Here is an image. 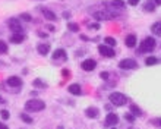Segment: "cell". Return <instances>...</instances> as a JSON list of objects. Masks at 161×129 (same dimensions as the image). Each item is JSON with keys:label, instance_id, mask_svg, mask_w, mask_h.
Listing matches in <instances>:
<instances>
[{"label": "cell", "instance_id": "obj_1", "mask_svg": "<svg viewBox=\"0 0 161 129\" xmlns=\"http://www.w3.org/2000/svg\"><path fill=\"white\" fill-rule=\"evenodd\" d=\"M44 109H46V103L43 100H28L25 103L27 111H41Z\"/></svg>", "mask_w": 161, "mask_h": 129}, {"label": "cell", "instance_id": "obj_2", "mask_svg": "<svg viewBox=\"0 0 161 129\" xmlns=\"http://www.w3.org/2000/svg\"><path fill=\"white\" fill-rule=\"evenodd\" d=\"M108 100H110V103H111L113 106H117V107L124 106V104L127 103L126 95H124V94H122V92H111V94H110V97H108Z\"/></svg>", "mask_w": 161, "mask_h": 129}, {"label": "cell", "instance_id": "obj_3", "mask_svg": "<svg viewBox=\"0 0 161 129\" xmlns=\"http://www.w3.org/2000/svg\"><path fill=\"white\" fill-rule=\"evenodd\" d=\"M155 38L152 37H146L143 38V41L141 43V47H139V53H148V51H152L155 49Z\"/></svg>", "mask_w": 161, "mask_h": 129}, {"label": "cell", "instance_id": "obj_4", "mask_svg": "<svg viewBox=\"0 0 161 129\" xmlns=\"http://www.w3.org/2000/svg\"><path fill=\"white\" fill-rule=\"evenodd\" d=\"M8 25H9V28L13 31V32H22V25H21V21H19V18H11L9 21H8Z\"/></svg>", "mask_w": 161, "mask_h": 129}, {"label": "cell", "instance_id": "obj_5", "mask_svg": "<svg viewBox=\"0 0 161 129\" xmlns=\"http://www.w3.org/2000/svg\"><path fill=\"white\" fill-rule=\"evenodd\" d=\"M119 68L120 69H136L138 68V63L133 59H123V60H120Z\"/></svg>", "mask_w": 161, "mask_h": 129}, {"label": "cell", "instance_id": "obj_6", "mask_svg": "<svg viewBox=\"0 0 161 129\" xmlns=\"http://www.w3.org/2000/svg\"><path fill=\"white\" fill-rule=\"evenodd\" d=\"M98 51H100V54L101 56H104V57H114L116 56V53H114V50L110 47V46H98Z\"/></svg>", "mask_w": 161, "mask_h": 129}, {"label": "cell", "instance_id": "obj_7", "mask_svg": "<svg viewBox=\"0 0 161 129\" xmlns=\"http://www.w3.org/2000/svg\"><path fill=\"white\" fill-rule=\"evenodd\" d=\"M81 68H82L84 70H86V72H91V70H94V69L97 68V62H95L94 59H85V60L81 63Z\"/></svg>", "mask_w": 161, "mask_h": 129}, {"label": "cell", "instance_id": "obj_8", "mask_svg": "<svg viewBox=\"0 0 161 129\" xmlns=\"http://www.w3.org/2000/svg\"><path fill=\"white\" fill-rule=\"evenodd\" d=\"M119 123V116L116 113H108L105 117V125L107 126H116Z\"/></svg>", "mask_w": 161, "mask_h": 129}, {"label": "cell", "instance_id": "obj_9", "mask_svg": "<svg viewBox=\"0 0 161 129\" xmlns=\"http://www.w3.org/2000/svg\"><path fill=\"white\" fill-rule=\"evenodd\" d=\"M136 43H138V40H136V35H135V34H129V35L124 38V44H126L129 49L136 47Z\"/></svg>", "mask_w": 161, "mask_h": 129}, {"label": "cell", "instance_id": "obj_10", "mask_svg": "<svg viewBox=\"0 0 161 129\" xmlns=\"http://www.w3.org/2000/svg\"><path fill=\"white\" fill-rule=\"evenodd\" d=\"M8 85L9 87H13V88H19L22 85V79L19 76H11L8 79Z\"/></svg>", "mask_w": 161, "mask_h": 129}, {"label": "cell", "instance_id": "obj_11", "mask_svg": "<svg viewBox=\"0 0 161 129\" xmlns=\"http://www.w3.org/2000/svg\"><path fill=\"white\" fill-rule=\"evenodd\" d=\"M24 40H25V35H24L22 32H13V34L11 35V41H12L13 44H21Z\"/></svg>", "mask_w": 161, "mask_h": 129}, {"label": "cell", "instance_id": "obj_12", "mask_svg": "<svg viewBox=\"0 0 161 129\" xmlns=\"http://www.w3.org/2000/svg\"><path fill=\"white\" fill-rule=\"evenodd\" d=\"M37 51L41 54V56H47L49 53H50V46L49 44H43V43H40L38 46H37Z\"/></svg>", "mask_w": 161, "mask_h": 129}, {"label": "cell", "instance_id": "obj_13", "mask_svg": "<svg viewBox=\"0 0 161 129\" xmlns=\"http://www.w3.org/2000/svg\"><path fill=\"white\" fill-rule=\"evenodd\" d=\"M41 13H43V16L47 19V21H56L57 18H56V13L53 12V11H50V9H41Z\"/></svg>", "mask_w": 161, "mask_h": 129}, {"label": "cell", "instance_id": "obj_14", "mask_svg": "<svg viewBox=\"0 0 161 129\" xmlns=\"http://www.w3.org/2000/svg\"><path fill=\"white\" fill-rule=\"evenodd\" d=\"M57 59H67V54H66V51L63 50V49H57V50H54V53H53V60H57Z\"/></svg>", "mask_w": 161, "mask_h": 129}, {"label": "cell", "instance_id": "obj_15", "mask_svg": "<svg viewBox=\"0 0 161 129\" xmlns=\"http://www.w3.org/2000/svg\"><path fill=\"white\" fill-rule=\"evenodd\" d=\"M67 91H69L70 94H73V95H79V94L82 92V88H81L79 84H72V85H69Z\"/></svg>", "mask_w": 161, "mask_h": 129}, {"label": "cell", "instance_id": "obj_16", "mask_svg": "<svg viewBox=\"0 0 161 129\" xmlns=\"http://www.w3.org/2000/svg\"><path fill=\"white\" fill-rule=\"evenodd\" d=\"M85 114H86L89 119H95V117L98 116V109H97V107H88V109L85 110Z\"/></svg>", "mask_w": 161, "mask_h": 129}, {"label": "cell", "instance_id": "obj_17", "mask_svg": "<svg viewBox=\"0 0 161 129\" xmlns=\"http://www.w3.org/2000/svg\"><path fill=\"white\" fill-rule=\"evenodd\" d=\"M151 31H152V34H155V35H161V21H158V22L152 24Z\"/></svg>", "mask_w": 161, "mask_h": 129}, {"label": "cell", "instance_id": "obj_18", "mask_svg": "<svg viewBox=\"0 0 161 129\" xmlns=\"http://www.w3.org/2000/svg\"><path fill=\"white\" fill-rule=\"evenodd\" d=\"M145 63H146V66H154V65L158 63V59L154 57V56H148V57L145 59Z\"/></svg>", "mask_w": 161, "mask_h": 129}, {"label": "cell", "instance_id": "obj_19", "mask_svg": "<svg viewBox=\"0 0 161 129\" xmlns=\"http://www.w3.org/2000/svg\"><path fill=\"white\" fill-rule=\"evenodd\" d=\"M130 113H132L133 116H138V117L142 116V111H141V109H139L136 104H132V106H130Z\"/></svg>", "mask_w": 161, "mask_h": 129}, {"label": "cell", "instance_id": "obj_20", "mask_svg": "<svg viewBox=\"0 0 161 129\" xmlns=\"http://www.w3.org/2000/svg\"><path fill=\"white\" fill-rule=\"evenodd\" d=\"M6 53H8V44L6 41L0 40V54H6Z\"/></svg>", "mask_w": 161, "mask_h": 129}, {"label": "cell", "instance_id": "obj_21", "mask_svg": "<svg viewBox=\"0 0 161 129\" xmlns=\"http://www.w3.org/2000/svg\"><path fill=\"white\" fill-rule=\"evenodd\" d=\"M111 6H113V8L122 9V8H124V2H123V0H113V2H111Z\"/></svg>", "mask_w": 161, "mask_h": 129}, {"label": "cell", "instance_id": "obj_22", "mask_svg": "<svg viewBox=\"0 0 161 129\" xmlns=\"http://www.w3.org/2000/svg\"><path fill=\"white\" fill-rule=\"evenodd\" d=\"M67 28H69L72 32H78V31H79V25H78L76 22H69V24H67Z\"/></svg>", "mask_w": 161, "mask_h": 129}, {"label": "cell", "instance_id": "obj_23", "mask_svg": "<svg viewBox=\"0 0 161 129\" xmlns=\"http://www.w3.org/2000/svg\"><path fill=\"white\" fill-rule=\"evenodd\" d=\"M145 11H148V12H154L155 11V5L151 2V0H148V2L145 3Z\"/></svg>", "mask_w": 161, "mask_h": 129}, {"label": "cell", "instance_id": "obj_24", "mask_svg": "<svg viewBox=\"0 0 161 129\" xmlns=\"http://www.w3.org/2000/svg\"><path fill=\"white\" fill-rule=\"evenodd\" d=\"M104 41H105V46H110V47H111V46H113V47L116 46V38H113V37H105Z\"/></svg>", "mask_w": 161, "mask_h": 129}, {"label": "cell", "instance_id": "obj_25", "mask_svg": "<svg viewBox=\"0 0 161 129\" xmlns=\"http://www.w3.org/2000/svg\"><path fill=\"white\" fill-rule=\"evenodd\" d=\"M32 85H34L35 88H44V87H46V84H44V82H43L41 79H38V78H37V79H34Z\"/></svg>", "mask_w": 161, "mask_h": 129}, {"label": "cell", "instance_id": "obj_26", "mask_svg": "<svg viewBox=\"0 0 161 129\" xmlns=\"http://www.w3.org/2000/svg\"><path fill=\"white\" fill-rule=\"evenodd\" d=\"M21 119H22L25 123H32V119H31V116H28L27 113H21Z\"/></svg>", "mask_w": 161, "mask_h": 129}, {"label": "cell", "instance_id": "obj_27", "mask_svg": "<svg viewBox=\"0 0 161 129\" xmlns=\"http://www.w3.org/2000/svg\"><path fill=\"white\" fill-rule=\"evenodd\" d=\"M0 116H2L3 120H8V119L11 117V113H9L8 110H2V111H0Z\"/></svg>", "mask_w": 161, "mask_h": 129}, {"label": "cell", "instance_id": "obj_28", "mask_svg": "<svg viewBox=\"0 0 161 129\" xmlns=\"http://www.w3.org/2000/svg\"><path fill=\"white\" fill-rule=\"evenodd\" d=\"M151 123H152L154 126H161V117H154V119H151Z\"/></svg>", "mask_w": 161, "mask_h": 129}, {"label": "cell", "instance_id": "obj_29", "mask_svg": "<svg viewBox=\"0 0 161 129\" xmlns=\"http://www.w3.org/2000/svg\"><path fill=\"white\" fill-rule=\"evenodd\" d=\"M19 18H21V19H24V21H27V22H30V21H31V19H32V18H31V15H30V13H22V15H21V16H19Z\"/></svg>", "mask_w": 161, "mask_h": 129}, {"label": "cell", "instance_id": "obj_30", "mask_svg": "<svg viewBox=\"0 0 161 129\" xmlns=\"http://www.w3.org/2000/svg\"><path fill=\"white\" fill-rule=\"evenodd\" d=\"M100 76H101V79H104V81H108V78H110V73H108V72H101V73H100Z\"/></svg>", "mask_w": 161, "mask_h": 129}, {"label": "cell", "instance_id": "obj_31", "mask_svg": "<svg viewBox=\"0 0 161 129\" xmlns=\"http://www.w3.org/2000/svg\"><path fill=\"white\" fill-rule=\"evenodd\" d=\"M124 119H126V120H129V122H133V120H135V116H133V114H130V113H127V114H124Z\"/></svg>", "mask_w": 161, "mask_h": 129}, {"label": "cell", "instance_id": "obj_32", "mask_svg": "<svg viewBox=\"0 0 161 129\" xmlns=\"http://www.w3.org/2000/svg\"><path fill=\"white\" fill-rule=\"evenodd\" d=\"M88 28H91V30H100V25L98 24H89Z\"/></svg>", "mask_w": 161, "mask_h": 129}, {"label": "cell", "instance_id": "obj_33", "mask_svg": "<svg viewBox=\"0 0 161 129\" xmlns=\"http://www.w3.org/2000/svg\"><path fill=\"white\" fill-rule=\"evenodd\" d=\"M127 3H129L130 6H136V5L139 3V0H127Z\"/></svg>", "mask_w": 161, "mask_h": 129}, {"label": "cell", "instance_id": "obj_34", "mask_svg": "<svg viewBox=\"0 0 161 129\" xmlns=\"http://www.w3.org/2000/svg\"><path fill=\"white\" fill-rule=\"evenodd\" d=\"M46 28H47V30H49V31H50V32H53V31H56V28H54V27H53V25H47V27H46Z\"/></svg>", "mask_w": 161, "mask_h": 129}, {"label": "cell", "instance_id": "obj_35", "mask_svg": "<svg viewBox=\"0 0 161 129\" xmlns=\"http://www.w3.org/2000/svg\"><path fill=\"white\" fill-rule=\"evenodd\" d=\"M69 16H70V12H63V18L65 19H67Z\"/></svg>", "mask_w": 161, "mask_h": 129}, {"label": "cell", "instance_id": "obj_36", "mask_svg": "<svg viewBox=\"0 0 161 129\" xmlns=\"http://www.w3.org/2000/svg\"><path fill=\"white\" fill-rule=\"evenodd\" d=\"M62 73H63V76H65V78H69V70H63Z\"/></svg>", "mask_w": 161, "mask_h": 129}, {"label": "cell", "instance_id": "obj_37", "mask_svg": "<svg viewBox=\"0 0 161 129\" xmlns=\"http://www.w3.org/2000/svg\"><path fill=\"white\" fill-rule=\"evenodd\" d=\"M38 35H40V37H43V38H46V37H47V34H46V32H41V31L38 32Z\"/></svg>", "mask_w": 161, "mask_h": 129}, {"label": "cell", "instance_id": "obj_38", "mask_svg": "<svg viewBox=\"0 0 161 129\" xmlns=\"http://www.w3.org/2000/svg\"><path fill=\"white\" fill-rule=\"evenodd\" d=\"M5 103H6V100L3 97H0V104H5Z\"/></svg>", "mask_w": 161, "mask_h": 129}, {"label": "cell", "instance_id": "obj_39", "mask_svg": "<svg viewBox=\"0 0 161 129\" xmlns=\"http://www.w3.org/2000/svg\"><path fill=\"white\" fill-rule=\"evenodd\" d=\"M0 129H9V128H8L6 125H3V123H2V126H0Z\"/></svg>", "mask_w": 161, "mask_h": 129}, {"label": "cell", "instance_id": "obj_40", "mask_svg": "<svg viewBox=\"0 0 161 129\" xmlns=\"http://www.w3.org/2000/svg\"><path fill=\"white\" fill-rule=\"evenodd\" d=\"M154 3H157V5H161V0H154Z\"/></svg>", "mask_w": 161, "mask_h": 129}, {"label": "cell", "instance_id": "obj_41", "mask_svg": "<svg viewBox=\"0 0 161 129\" xmlns=\"http://www.w3.org/2000/svg\"><path fill=\"white\" fill-rule=\"evenodd\" d=\"M3 65H5V63H3V62H0V66H3Z\"/></svg>", "mask_w": 161, "mask_h": 129}, {"label": "cell", "instance_id": "obj_42", "mask_svg": "<svg viewBox=\"0 0 161 129\" xmlns=\"http://www.w3.org/2000/svg\"><path fill=\"white\" fill-rule=\"evenodd\" d=\"M57 129H63V126H59V128H57Z\"/></svg>", "mask_w": 161, "mask_h": 129}, {"label": "cell", "instance_id": "obj_43", "mask_svg": "<svg viewBox=\"0 0 161 129\" xmlns=\"http://www.w3.org/2000/svg\"><path fill=\"white\" fill-rule=\"evenodd\" d=\"M0 126H2V123H0Z\"/></svg>", "mask_w": 161, "mask_h": 129}, {"label": "cell", "instance_id": "obj_44", "mask_svg": "<svg viewBox=\"0 0 161 129\" xmlns=\"http://www.w3.org/2000/svg\"><path fill=\"white\" fill-rule=\"evenodd\" d=\"M113 129H114V128H113Z\"/></svg>", "mask_w": 161, "mask_h": 129}]
</instances>
